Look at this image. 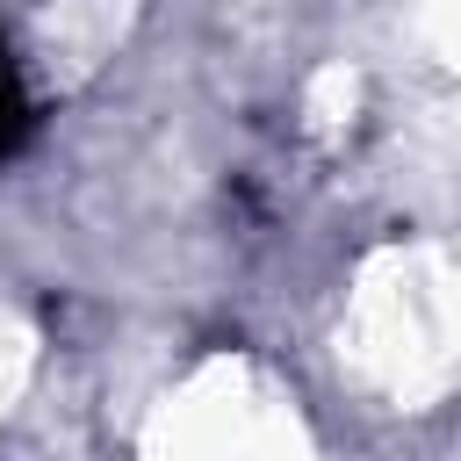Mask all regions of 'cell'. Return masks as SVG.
Returning a JSON list of instances; mask_svg holds the SVG:
<instances>
[{
  "mask_svg": "<svg viewBox=\"0 0 461 461\" xmlns=\"http://www.w3.org/2000/svg\"><path fill=\"white\" fill-rule=\"evenodd\" d=\"M36 367H43V331L29 324V310H22V303H7V295H0V425L29 403Z\"/></svg>",
  "mask_w": 461,
  "mask_h": 461,
  "instance_id": "cell-4",
  "label": "cell"
},
{
  "mask_svg": "<svg viewBox=\"0 0 461 461\" xmlns=\"http://www.w3.org/2000/svg\"><path fill=\"white\" fill-rule=\"evenodd\" d=\"M137 461H317L303 396L252 353H209L158 389Z\"/></svg>",
  "mask_w": 461,
  "mask_h": 461,
  "instance_id": "cell-2",
  "label": "cell"
},
{
  "mask_svg": "<svg viewBox=\"0 0 461 461\" xmlns=\"http://www.w3.org/2000/svg\"><path fill=\"white\" fill-rule=\"evenodd\" d=\"M346 382L382 411H432L461 389V245L389 238L360 252L331 324Z\"/></svg>",
  "mask_w": 461,
  "mask_h": 461,
  "instance_id": "cell-1",
  "label": "cell"
},
{
  "mask_svg": "<svg viewBox=\"0 0 461 461\" xmlns=\"http://www.w3.org/2000/svg\"><path fill=\"white\" fill-rule=\"evenodd\" d=\"M411 43L432 65L461 72V0H411Z\"/></svg>",
  "mask_w": 461,
  "mask_h": 461,
  "instance_id": "cell-5",
  "label": "cell"
},
{
  "mask_svg": "<svg viewBox=\"0 0 461 461\" xmlns=\"http://www.w3.org/2000/svg\"><path fill=\"white\" fill-rule=\"evenodd\" d=\"M353 108H360V72H353V65H324V72H310V86H303V115H310L317 130L353 122Z\"/></svg>",
  "mask_w": 461,
  "mask_h": 461,
  "instance_id": "cell-6",
  "label": "cell"
},
{
  "mask_svg": "<svg viewBox=\"0 0 461 461\" xmlns=\"http://www.w3.org/2000/svg\"><path fill=\"white\" fill-rule=\"evenodd\" d=\"M130 29H137V0H43L29 22V65L50 94H72L122 50Z\"/></svg>",
  "mask_w": 461,
  "mask_h": 461,
  "instance_id": "cell-3",
  "label": "cell"
}]
</instances>
